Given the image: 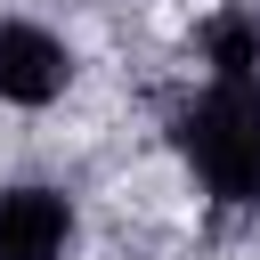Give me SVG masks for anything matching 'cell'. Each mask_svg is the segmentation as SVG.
<instances>
[{
  "mask_svg": "<svg viewBox=\"0 0 260 260\" xmlns=\"http://www.w3.org/2000/svg\"><path fill=\"white\" fill-rule=\"evenodd\" d=\"M65 81H73V49L32 16H0V106H57Z\"/></svg>",
  "mask_w": 260,
  "mask_h": 260,
  "instance_id": "cell-2",
  "label": "cell"
},
{
  "mask_svg": "<svg viewBox=\"0 0 260 260\" xmlns=\"http://www.w3.org/2000/svg\"><path fill=\"white\" fill-rule=\"evenodd\" d=\"M187 171L219 203H260V81H211L171 122Z\"/></svg>",
  "mask_w": 260,
  "mask_h": 260,
  "instance_id": "cell-1",
  "label": "cell"
},
{
  "mask_svg": "<svg viewBox=\"0 0 260 260\" xmlns=\"http://www.w3.org/2000/svg\"><path fill=\"white\" fill-rule=\"evenodd\" d=\"M195 49H203L211 81H260V8L252 0H228L219 16H203Z\"/></svg>",
  "mask_w": 260,
  "mask_h": 260,
  "instance_id": "cell-4",
  "label": "cell"
},
{
  "mask_svg": "<svg viewBox=\"0 0 260 260\" xmlns=\"http://www.w3.org/2000/svg\"><path fill=\"white\" fill-rule=\"evenodd\" d=\"M73 252V195L65 187H0V260H65Z\"/></svg>",
  "mask_w": 260,
  "mask_h": 260,
  "instance_id": "cell-3",
  "label": "cell"
}]
</instances>
